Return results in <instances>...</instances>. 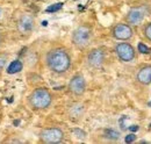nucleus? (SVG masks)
Returning a JSON list of instances; mask_svg holds the SVG:
<instances>
[{"instance_id":"7","label":"nucleus","mask_w":151,"mask_h":144,"mask_svg":"<svg viewBox=\"0 0 151 144\" xmlns=\"http://www.w3.org/2000/svg\"><path fill=\"white\" fill-rule=\"evenodd\" d=\"M132 28L127 24H117L114 28V36L119 40H128L132 37Z\"/></svg>"},{"instance_id":"9","label":"nucleus","mask_w":151,"mask_h":144,"mask_svg":"<svg viewBox=\"0 0 151 144\" xmlns=\"http://www.w3.org/2000/svg\"><path fill=\"white\" fill-rule=\"evenodd\" d=\"M104 59H105V56L101 50H93L88 55V63L94 68L101 66L104 63Z\"/></svg>"},{"instance_id":"20","label":"nucleus","mask_w":151,"mask_h":144,"mask_svg":"<svg viewBox=\"0 0 151 144\" xmlns=\"http://www.w3.org/2000/svg\"><path fill=\"white\" fill-rule=\"evenodd\" d=\"M0 41H1V35H0Z\"/></svg>"},{"instance_id":"14","label":"nucleus","mask_w":151,"mask_h":144,"mask_svg":"<svg viewBox=\"0 0 151 144\" xmlns=\"http://www.w3.org/2000/svg\"><path fill=\"white\" fill-rule=\"evenodd\" d=\"M63 7V2H58V4H54V5H51V6H49L48 8H47V12L48 13H52V12H57V11H59L60 8Z\"/></svg>"},{"instance_id":"4","label":"nucleus","mask_w":151,"mask_h":144,"mask_svg":"<svg viewBox=\"0 0 151 144\" xmlns=\"http://www.w3.org/2000/svg\"><path fill=\"white\" fill-rule=\"evenodd\" d=\"M41 138L45 143H58L63 140V132L58 128L45 129L41 134Z\"/></svg>"},{"instance_id":"10","label":"nucleus","mask_w":151,"mask_h":144,"mask_svg":"<svg viewBox=\"0 0 151 144\" xmlns=\"http://www.w3.org/2000/svg\"><path fill=\"white\" fill-rule=\"evenodd\" d=\"M144 17V13L142 8H132V11L128 13V21L132 24H138Z\"/></svg>"},{"instance_id":"19","label":"nucleus","mask_w":151,"mask_h":144,"mask_svg":"<svg viewBox=\"0 0 151 144\" xmlns=\"http://www.w3.org/2000/svg\"><path fill=\"white\" fill-rule=\"evenodd\" d=\"M149 105H150V106H151V101H150V102H149Z\"/></svg>"},{"instance_id":"2","label":"nucleus","mask_w":151,"mask_h":144,"mask_svg":"<svg viewBox=\"0 0 151 144\" xmlns=\"http://www.w3.org/2000/svg\"><path fill=\"white\" fill-rule=\"evenodd\" d=\"M30 102H32L33 107L37 108V109L47 108L51 102V95L47 90L38 89V90H35L32 93Z\"/></svg>"},{"instance_id":"18","label":"nucleus","mask_w":151,"mask_h":144,"mask_svg":"<svg viewBox=\"0 0 151 144\" xmlns=\"http://www.w3.org/2000/svg\"><path fill=\"white\" fill-rule=\"evenodd\" d=\"M129 129H130L132 131H136V130H138V126H132V127H129Z\"/></svg>"},{"instance_id":"6","label":"nucleus","mask_w":151,"mask_h":144,"mask_svg":"<svg viewBox=\"0 0 151 144\" xmlns=\"http://www.w3.org/2000/svg\"><path fill=\"white\" fill-rule=\"evenodd\" d=\"M71 92L75 94H81L85 91V80L81 76H76L71 79L70 85H69Z\"/></svg>"},{"instance_id":"3","label":"nucleus","mask_w":151,"mask_h":144,"mask_svg":"<svg viewBox=\"0 0 151 144\" xmlns=\"http://www.w3.org/2000/svg\"><path fill=\"white\" fill-rule=\"evenodd\" d=\"M72 38H73V42H75L76 45H78L80 48L86 47L88 44V42H90V38H91V30H90V28H87L85 26L79 27L78 29H76Z\"/></svg>"},{"instance_id":"12","label":"nucleus","mask_w":151,"mask_h":144,"mask_svg":"<svg viewBox=\"0 0 151 144\" xmlns=\"http://www.w3.org/2000/svg\"><path fill=\"white\" fill-rule=\"evenodd\" d=\"M22 70V63L20 62V60H14V62H12L11 63V65L8 66V69H7V72L8 73H18Z\"/></svg>"},{"instance_id":"11","label":"nucleus","mask_w":151,"mask_h":144,"mask_svg":"<svg viewBox=\"0 0 151 144\" xmlns=\"http://www.w3.org/2000/svg\"><path fill=\"white\" fill-rule=\"evenodd\" d=\"M137 79L142 84H151V66H145L141 69V71L137 74Z\"/></svg>"},{"instance_id":"5","label":"nucleus","mask_w":151,"mask_h":144,"mask_svg":"<svg viewBox=\"0 0 151 144\" xmlns=\"http://www.w3.org/2000/svg\"><path fill=\"white\" fill-rule=\"evenodd\" d=\"M116 54H117V56L122 60L129 62V60H132V58H134L135 51H134V48L130 44H128V43H120L116 47Z\"/></svg>"},{"instance_id":"1","label":"nucleus","mask_w":151,"mask_h":144,"mask_svg":"<svg viewBox=\"0 0 151 144\" xmlns=\"http://www.w3.org/2000/svg\"><path fill=\"white\" fill-rule=\"evenodd\" d=\"M47 62L50 69L57 73L66 71L70 66V57L62 49H56L50 51L47 57Z\"/></svg>"},{"instance_id":"16","label":"nucleus","mask_w":151,"mask_h":144,"mask_svg":"<svg viewBox=\"0 0 151 144\" xmlns=\"http://www.w3.org/2000/svg\"><path fill=\"white\" fill-rule=\"evenodd\" d=\"M135 138H136V136H135L134 134H130V135H128V136L126 137V142H127V143H130L132 141H135Z\"/></svg>"},{"instance_id":"17","label":"nucleus","mask_w":151,"mask_h":144,"mask_svg":"<svg viewBox=\"0 0 151 144\" xmlns=\"http://www.w3.org/2000/svg\"><path fill=\"white\" fill-rule=\"evenodd\" d=\"M145 35H147V37L149 40H151V23L147 27V29H145Z\"/></svg>"},{"instance_id":"13","label":"nucleus","mask_w":151,"mask_h":144,"mask_svg":"<svg viewBox=\"0 0 151 144\" xmlns=\"http://www.w3.org/2000/svg\"><path fill=\"white\" fill-rule=\"evenodd\" d=\"M105 135H106V137H108V138H111V140H116V138H119V136H120L117 131L112 130V129H107V130L105 131Z\"/></svg>"},{"instance_id":"15","label":"nucleus","mask_w":151,"mask_h":144,"mask_svg":"<svg viewBox=\"0 0 151 144\" xmlns=\"http://www.w3.org/2000/svg\"><path fill=\"white\" fill-rule=\"evenodd\" d=\"M138 50H139V53H142V54H149L151 51V49H149L147 45H144L143 43H139L138 44Z\"/></svg>"},{"instance_id":"8","label":"nucleus","mask_w":151,"mask_h":144,"mask_svg":"<svg viewBox=\"0 0 151 144\" xmlns=\"http://www.w3.org/2000/svg\"><path fill=\"white\" fill-rule=\"evenodd\" d=\"M18 27H19V30L21 33H28V32H30L34 28V19H33V17L32 15H28V14L23 15L19 20Z\"/></svg>"}]
</instances>
